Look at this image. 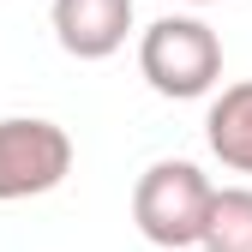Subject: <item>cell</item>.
I'll return each mask as SVG.
<instances>
[{
	"instance_id": "obj_4",
	"label": "cell",
	"mask_w": 252,
	"mask_h": 252,
	"mask_svg": "<svg viewBox=\"0 0 252 252\" xmlns=\"http://www.w3.org/2000/svg\"><path fill=\"white\" fill-rule=\"evenodd\" d=\"M48 24L72 60H108L132 36V0H54Z\"/></svg>"
},
{
	"instance_id": "obj_1",
	"label": "cell",
	"mask_w": 252,
	"mask_h": 252,
	"mask_svg": "<svg viewBox=\"0 0 252 252\" xmlns=\"http://www.w3.org/2000/svg\"><path fill=\"white\" fill-rule=\"evenodd\" d=\"M210 204H216V186H210V174L198 162H186V156L150 162L138 174V186H132V222L162 252H192L204 240Z\"/></svg>"
},
{
	"instance_id": "obj_5",
	"label": "cell",
	"mask_w": 252,
	"mask_h": 252,
	"mask_svg": "<svg viewBox=\"0 0 252 252\" xmlns=\"http://www.w3.org/2000/svg\"><path fill=\"white\" fill-rule=\"evenodd\" d=\"M204 144L222 168L234 174H252V78L240 84H222L210 96V114H204Z\"/></svg>"
},
{
	"instance_id": "obj_6",
	"label": "cell",
	"mask_w": 252,
	"mask_h": 252,
	"mask_svg": "<svg viewBox=\"0 0 252 252\" xmlns=\"http://www.w3.org/2000/svg\"><path fill=\"white\" fill-rule=\"evenodd\" d=\"M198 252H252V186H216Z\"/></svg>"
},
{
	"instance_id": "obj_2",
	"label": "cell",
	"mask_w": 252,
	"mask_h": 252,
	"mask_svg": "<svg viewBox=\"0 0 252 252\" xmlns=\"http://www.w3.org/2000/svg\"><path fill=\"white\" fill-rule=\"evenodd\" d=\"M138 72L168 102L210 96L222 84V36L192 12H168L138 36Z\"/></svg>"
},
{
	"instance_id": "obj_3",
	"label": "cell",
	"mask_w": 252,
	"mask_h": 252,
	"mask_svg": "<svg viewBox=\"0 0 252 252\" xmlns=\"http://www.w3.org/2000/svg\"><path fill=\"white\" fill-rule=\"evenodd\" d=\"M72 174V138L66 126L42 114H6L0 120V204L42 198Z\"/></svg>"
},
{
	"instance_id": "obj_7",
	"label": "cell",
	"mask_w": 252,
	"mask_h": 252,
	"mask_svg": "<svg viewBox=\"0 0 252 252\" xmlns=\"http://www.w3.org/2000/svg\"><path fill=\"white\" fill-rule=\"evenodd\" d=\"M186 6H210V0H186Z\"/></svg>"
}]
</instances>
